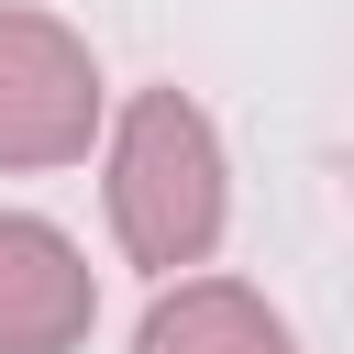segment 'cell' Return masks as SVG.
<instances>
[{
  "label": "cell",
  "instance_id": "4",
  "mask_svg": "<svg viewBox=\"0 0 354 354\" xmlns=\"http://www.w3.org/2000/svg\"><path fill=\"white\" fill-rule=\"evenodd\" d=\"M144 354H299V343H288V321H277L254 288L188 277V288H166V299L144 310Z\"/></svg>",
  "mask_w": 354,
  "mask_h": 354
},
{
  "label": "cell",
  "instance_id": "1",
  "mask_svg": "<svg viewBox=\"0 0 354 354\" xmlns=\"http://www.w3.org/2000/svg\"><path fill=\"white\" fill-rule=\"evenodd\" d=\"M111 221H122V254H133V266H199V254L221 243V144H210L199 100L144 88V100L122 111Z\"/></svg>",
  "mask_w": 354,
  "mask_h": 354
},
{
  "label": "cell",
  "instance_id": "3",
  "mask_svg": "<svg viewBox=\"0 0 354 354\" xmlns=\"http://www.w3.org/2000/svg\"><path fill=\"white\" fill-rule=\"evenodd\" d=\"M100 321V288L55 221L0 210V354H77Z\"/></svg>",
  "mask_w": 354,
  "mask_h": 354
},
{
  "label": "cell",
  "instance_id": "2",
  "mask_svg": "<svg viewBox=\"0 0 354 354\" xmlns=\"http://www.w3.org/2000/svg\"><path fill=\"white\" fill-rule=\"evenodd\" d=\"M100 122V66L66 22L0 11V166H66L88 155Z\"/></svg>",
  "mask_w": 354,
  "mask_h": 354
}]
</instances>
